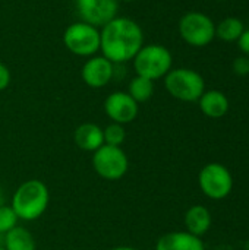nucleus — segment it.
<instances>
[{"label": "nucleus", "instance_id": "1", "mask_svg": "<svg viewBox=\"0 0 249 250\" xmlns=\"http://www.w3.org/2000/svg\"><path fill=\"white\" fill-rule=\"evenodd\" d=\"M144 45V32L138 22L126 16H116L100 31V51L114 64L132 62Z\"/></svg>", "mask_w": 249, "mask_h": 250}, {"label": "nucleus", "instance_id": "2", "mask_svg": "<svg viewBox=\"0 0 249 250\" xmlns=\"http://www.w3.org/2000/svg\"><path fill=\"white\" fill-rule=\"evenodd\" d=\"M50 204V192L44 182L31 179L23 182L12 198V209L23 221L38 220Z\"/></svg>", "mask_w": 249, "mask_h": 250}, {"label": "nucleus", "instance_id": "3", "mask_svg": "<svg viewBox=\"0 0 249 250\" xmlns=\"http://www.w3.org/2000/svg\"><path fill=\"white\" fill-rule=\"evenodd\" d=\"M132 62L138 76L157 81L170 72L173 57L172 53L161 44H144Z\"/></svg>", "mask_w": 249, "mask_h": 250}, {"label": "nucleus", "instance_id": "4", "mask_svg": "<svg viewBox=\"0 0 249 250\" xmlns=\"http://www.w3.org/2000/svg\"><path fill=\"white\" fill-rule=\"evenodd\" d=\"M164 86L172 97L185 103L198 101L205 91L203 76L188 67L170 69V72L164 76Z\"/></svg>", "mask_w": 249, "mask_h": 250}, {"label": "nucleus", "instance_id": "5", "mask_svg": "<svg viewBox=\"0 0 249 250\" xmlns=\"http://www.w3.org/2000/svg\"><path fill=\"white\" fill-rule=\"evenodd\" d=\"M63 44L75 56L92 57L100 51V29L82 21L70 23L63 32Z\"/></svg>", "mask_w": 249, "mask_h": 250}, {"label": "nucleus", "instance_id": "6", "mask_svg": "<svg viewBox=\"0 0 249 250\" xmlns=\"http://www.w3.org/2000/svg\"><path fill=\"white\" fill-rule=\"evenodd\" d=\"M179 34L186 44L192 47H204L214 40L216 23L205 13L188 12L179 21Z\"/></svg>", "mask_w": 249, "mask_h": 250}, {"label": "nucleus", "instance_id": "7", "mask_svg": "<svg viewBox=\"0 0 249 250\" xmlns=\"http://www.w3.org/2000/svg\"><path fill=\"white\" fill-rule=\"evenodd\" d=\"M92 168L100 177L116 182L126 174L129 168V160L120 146L104 144L92 155Z\"/></svg>", "mask_w": 249, "mask_h": 250}, {"label": "nucleus", "instance_id": "8", "mask_svg": "<svg viewBox=\"0 0 249 250\" xmlns=\"http://www.w3.org/2000/svg\"><path fill=\"white\" fill-rule=\"evenodd\" d=\"M200 188L205 196L211 199L226 198L233 188V179L230 171L217 163L207 164L200 173Z\"/></svg>", "mask_w": 249, "mask_h": 250}, {"label": "nucleus", "instance_id": "9", "mask_svg": "<svg viewBox=\"0 0 249 250\" xmlns=\"http://www.w3.org/2000/svg\"><path fill=\"white\" fill-rule=\"evenodd\" d=\"M75 9L82 22L101 28L117 16V0H73Z\"/></svg>", "mask_w": 249, "mask_h": 250}, {"label": "nucleus", "instance_id": "10", "mask_svg": "<svg viewBox=\"0 0 249 250\" xmlns=\"http://www.w3.org/2000/svg\"><path fill=\"white\" fill-rule=\"evenodd\" d=\"M138 103L123 91L112 92L104 101V113L113 123L128 125L138 116Z\"/></svg>", "mask_w": 249, "mask_h": 250}, {"label": "nucleus", "instance_id": "11", "mask_svg": "<svg viewBox=\"0 0 249 250\" xmlns=\"http://www.w3.org/2000/svg\"><path fill=\"white\" fill-rule=\"evenodd\" d=\"M114 63L107 60L104 56H92L84 63L81 69V78L90 88L98 89L106 86L113 79Z\"/></svg>", "mask_w": 249, "mask_h": 250}, {"label": "nucleus", "instance_id": "12", "mask_svg": "<svg viewBox=\"0 0 249 250\" xmlns=\"http://www.w3.org/2000/svg\"><path fill=\"white\" fill-rule=\"evenodd\" d=\"M156 250H205L200 237L188 231H172L161 236Z\"/></svg>", "mask_w": 249, "mask_h": 250}, {"label": "nucleus", "instance_id": "13", "mask_svg": "<svg viewBox=\"0 0 249 250\" xmlns=\"http://www.w3.org/2000/svg\"><path fill=\"white\" fill-rule=\"evenodd\" d=\"M73 141L79 149L95 152L100 146L104 145L103 129L95 123H82L76 127L73 133Z\"/></svg>", "mask_w": 249, "mask_h": 250}, {"label": "nucleus", "instance_id": "14", "mask_svg": "<svg viewBox=\"0 0 249 250\" xmlns=\"http://www.w3.org/2000/svg\"><path fill=\"white\" fill-rule=\"evenodd\" d=\"M200 108L201 111L211 119H220L223 117L227 110H229V100L227 97L217 91V89H211V91H204V94L200 97Z\"/></svg>", "mask_w": 249, "mask_h": 250}, {"label": "nucleus", "instance_id": "15", "mask_svg": "<svg viewBox=\"0 0 249 250\" xmlns=\"http://www.w3.org/2000/svg\"><path fill=\"white\" fill-rule=\"evenodd\" d=\"M185 226H186V231L200 237L204 233L208 231L210 226H211V215L210 211L203 207V205H195L192 208L188 209V212L185 214Z\"/></svg>", "mask_w": 249, "mask_h": 250}, {"label": "nucleus", "instance_id": "16", "mask_svg": "<svg viewBox=\"0 0 249 250\" xmlns=\"http://www.w3.org/2000/svg\"><path fill=\"white\" fill-rule=\"evenodd\" d=\"M3 248L6 250H35V240L29 230L16 226L3 236Z\"/></svg>", "mask_w": 249, "mask_h": 250}, {"label": "nucleus", "instance_id": "17", "mask_svg": "<svg viewBox=\"0 0 249 250\" xmlns=\"http://www.w3.org/2000/svg\"><path fill=\"white\" fill-rule=\"evenodd\" d=\"M138 104L141 103H147L153 94H154V81L147 79L144 76H134L128 85V91H126Z\"/></svg>", "mask_w": 249, "mask_h": 250}, {"label": "nucleus", "instance_id": "18", "mask_svg": "<svg viewBox=\"0 0 249 250\" xmlns=\"http://www.w3.org/2000/svg\"><path fill=\"white\" fill-rule=\"evenodd\" d=\"M245 26L239 18H225L219 25H216V37L223 41H238L241 34L244 32Z\"/></svg>", "mask_w": 249, "mask_h": 250}, {"label": "nucleus", "instance_id": "19", "mask_svg": "<svg viewBox=\"0 0 249 250\" xmlns=\"http://www.w3.org/2000/svg\"><path fill=\"white\" fill-rule=\"evenodd\" d=\"M103 136H104V144L112 145V146H120L125 142L126 132L123 125L119 123H110L106 129H103Z\"/></svg>", "mask_w": 249, "mask_h": 250}, {"label": "nucleus", "instance_id": "20", "mask_svg": "<svg viewBox=\"0 0 249 250\" xmlns=\"http://www.w3.org/2000/svg\"><path fill=\"white\" fill-rule=\"evenodd\" d=\"M18 217L12 207L9 205H1L0 207V236H4L7 231H10L13 227L18 224Z\"/></svg>", "mask_w": 249, "mask_h": 250}, {"label": "nucleus", "instance_id": "21", "mask_svg": "<svg viewBox=\"0 0 249 250\" xmlns=\"http://www.w3.org/2000/svg\"><path fill=\"white\" fill-rule=\"evenodd\" d=\"M233 70L241 76L249 75V57H236L233 62Z\"/></svg>", "mask_w": 249, "mask_h": 250}, {"label": "nucleus", "instance_id": "22", "mask_svg": "<svg viewBox=\"0 0 249 250\" xmlns=\"http://www.w3.org/2000/svg\"><path fill=\"white\" fill-rule=\"evenodd\" d=\"M10 79H12V75H10V70L9 67L0 62V91L6 89L10 83Z\"/></svg>", "mask_w": 249, "mask_h": 250}, {"label": "nucleus", "instance_id": "23", "mask_svg": "<svg viewBox=\"0 0 249 250\" xmlns=\"http://www.w3.org/2000/svg\"><path fill=\"white\" fill-rule=\"evenodd\" d=\"M238 45H239V50L244 54L249 56V28L248 29H244V32L238 38Z\"/></svg>", "mask_w": 249, "mask_h": 250}, {"label": "nucleus", "instance_id": "24", "mask_svg": "<svg viewBox=\"0 0 249 250\" xmlns=\"http://www.w3.org/2000/svg\"><path fill=\"white\" fill-rule=\"evenodd\" d=\"M112 250H138V249L131 248V246H117V248H113Z\"/></svg>", "mask_w": 249, "mask_h": 250}, {"label": "nucleus", "instance_id": "25", "mask_svg": "<svg viewBox=\"0 0 249 250\" xmlns=\"http://www.w3.org/2000/svg\"><path fill=\"white\" fill-rule=\"evenodd\" d=\"M3 202H4V199H3V190L0 189V207H1V205H4Z\"/></svg>", "mask_w": 249, "mask_h": 250}, {"label": "nucleus", "instance_id": "26", "mask_svg": "<svg viewBox=\"0 0 249 250\" xmlns=\"http://www.w3.org/2000/svg\"><path fill=\"white\" fill-rule=\"evenodd\" d=\"M117 1H136V0H117Z\"/></svg>", "mask_w": 249, "mask_h": 250}, {"label": "nucleus", "instance_id": "27", "mask_svg": "<svg viewBox=\"0 0 249 250\" xmlns=\"http://www.w3.org/2000/svg\"><path fill=\"white\" fill-rule=\"evenodd\" d=\"M0 250H6V249H4V248H3V246H0Z\"/></svg>", "mask_w": 249, "mask_h": 250}, {"label": "nucleus", "instance_id": "28", "mask_svg": "<svg viewBox=\"0 0 249 250\" xmlns=\"http://www.w3.org/2000/svg\"><path fill=\"white\" fill-rule=\"evenodd\" d=\"M219 1H226V0H219Z\"/></svg>", "mask_w": 249, "mask_h": 250}]
</instances>
